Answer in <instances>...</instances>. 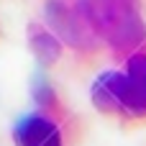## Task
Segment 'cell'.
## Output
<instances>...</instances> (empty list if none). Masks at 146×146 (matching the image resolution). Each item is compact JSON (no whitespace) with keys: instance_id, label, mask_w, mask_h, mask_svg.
<instances>
[{"instance_id":"obj_2","label":"cell","mask_w":146,"mask_h":146,"mask_svg":"<svg viewBox=\"0 0 146 146\" xmlns=\"http://www.w3.org/2000/svg\"><path fill=\"white\" fill-rule=\"evenodd\" d=\"M18 146H62V139L56 133V128L41 118H31L26 121L18 133H15Z\"/></svg>"},{"instance_id":"obj_1","label":"cell","mask_w":146,"mask_h":146,"mask_svg":"<svg viewBox=\"0 0 146 146\" xmlns=\"http://www.w3.org/2000/svg\"><path fill=\"white\" fill-rule=\"evenodd\" d=\"M95 98L108 110L146 115V56H133L126 74H108L98 82Z\"/></svg>"}]
</instances>
